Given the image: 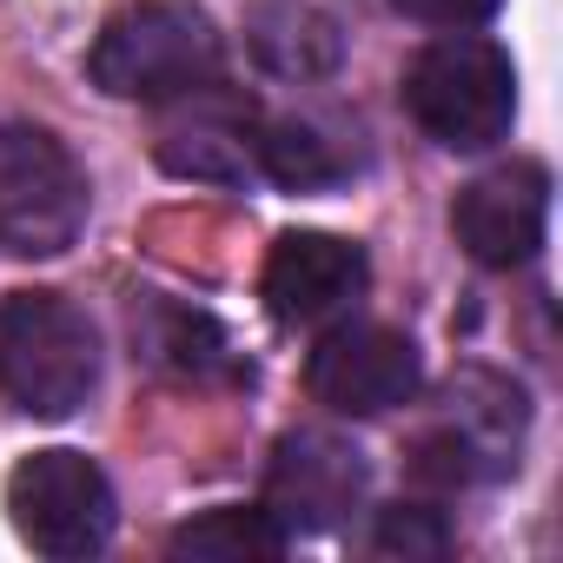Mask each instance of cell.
Instances as JSON below:
<instances>
[{"mask_svg":"<svg viewBox=\"0 0 563 563\" xmlns=\"http://www.w3.org/2000/svg\"><path fill=\"white\" fill-rule=\"evenodd\" d=\"M100 385V332L60 292L0 299V391L27 418H74Z\"/></svg>","mask_w":563,"mask_h":563,"instance_id":"6da1fadb","label":"cell"},{"mask_svg":"<svg viewBox=\"0 0 563 563\" xmlns=\"http://www.w3.org/2000/svg\"><path fill=\"white\" fill-rule=\"evenodd\" d=\"M87 74L113 100L166 107V100L219 80V34L192 0H133V8H120L100 27Z\"/></svg>","mask_w":563,"mask_h":563,"instance_id":"7a4b0ae2","label":"cell"},{"mask_svg":"<svg viewBox=\"0 0 563 563\" xmlns=\"http://www.w3.org/2000/svg\"><path fill=\"white\" fill-rule=\"evenodd\" d=\"M405 107L438 146L490 153L497 140H510V120H517V67L484 34L431 41L405 74Z\"/></svg>","mask_w":563,"mask_h":563,"instance_id":"3957f363","label":"cell"},{"mask_svg":"<svg viewBox=\"0 0 563 563\" xmlns=\"http://www.w3.org/2000/svg\"><path fill=\"white\" fill-rule=\"evenodd\" d=\"M87 232V173L80 159L27 120H0V252L60 258Z\"/></svg>","mask_w":563,"mask_h":563,"instance_id":"277c9868","label":"cell"},{"mask_svg":"<svg viewBox=\"0 0 563 563\" xmlns=\"http://www.w3.org/2000/svg\"><path fill=\"white\" fill-rule=\"evenodd\" d=\"M8 523L41 556H100L113 543L120 504L87 451H34L8 471Z\"/></svg>","mask_w":563,"mask_h":563,"instance_id":"5b68a950","label":"cell"},{"mask_svg":"<svg viewBox=\"0 0 563 563\" xmlns=\"http://www.w3.org/2000/svg\"><path fill=\"white\" fill-rule=\"evenodd\" d=\"M523 431H530V405L510 378L497 372H457L444 391V418L418 438L411 471L438 477V484H497L517 471L523 457Z\"/></svg>","mask_w":563,"mask_h":563,"instance_id":"8992f818","label":"cell"},{"mask_svg":"<svg viewBox=\"0 0 563 563\" xmlns=\"http://www.w3.org/2000/svg\"><path fill=\"white\" fill-rule=\"evenodd\" d=\"M418 345L391 325H332L306 358V391L339 418H378L418 398Z\"/></svg>","mask_w":563,"mask_h":563,"instance_id":"52a82bcc","label":"cell"},{"mask_svg":"<svg viewBox=\"0 0 563 563\" xmlns=\"http://www.w3.org/2000/svg\"><path fill=\"white\" fill-rule=\"evenodd\" d=\"M365 497V451L332 431H292L278 438L265 471V510L286 537L339 530Z\"/></svg>","mask_w":563,"mask_h":563,"instance_id":"ba28073f","label":"cell"},{"mask_svg":"<svg viewBox=\"0 0 563 563\" xmlns=\"http://www.w3.org/2000/svg\"><path fill=\"white\" fill-rule=\"evenodd\" d=\"M543 225H550V173L537 159H510V166L471 179L451 206L457 245L490 272L530 265L537 245H543Z\"/></svg>","mask_w":563,"mask_h":563,"instance_id":"9c48e42d","label":"cell"},{"mask_svg":"<svg viewBox=\"0 0 563 563\" xmlns=\"http://www.w3.org/2000/svg\"><path fill=\"white\" fill-rule=\"evenodd\" d=\"M365 252L339 232H286L265 258L258 299L278 325H332L358 292H365Z\"/></svg>","mask_w":563,"mask_h":563,"instance_id":"30bf717a","label":"cell"},{"mask_svg":"<svg viewBox=\"0 0 563 563\" xmlns=\"http://www.w3.org/2000/svg\"><path fill=\"white\" fill-rule=\"evenodd\" d=\"M173 120L159 126V166L179 173V179H245L252 173V107L225 100L212 80L166 100Z\"/></svg>","mask_w":563,"mask_h":563,"instance_id":"8fae6325","label":"cell"},{"mask_svg":"<svg viewBox=\"0 0 563 563\" xmlns=\"http://www.w3.org/2000/svg\"><path fill=\"white\" fill-rule=\"evenodd\" d=\"M245 47L272 80H325L345 60V34L312 0H252L245 8Z\"/></svg>","mask_w":563,"mask_h":563,"instance_id":"7c38bea8","label":"cell"},{"mask_svg":"<svg viewBox=\"0 0 563 563\" xmlns=\"http://www.w3.org/2000/svg\"><path fill=\"white\" fill-rule=\"evenodd\" d=\"M252 173H265L286 192H332V186H345L352 153L319 120L286 113V120H258L252 126Z\"/></svg>","mask_w":563,"mask_h":563,"instance_id":"4fadbf2b","label":"cell"},{"mask_svg":"<svg viewBox=\"0 0 563 563\" xmlns=\"http://www.w3.org/2000/svg\"><path fill=\"white\" fill-rule=\"evenodd\" d=\"M133 332H140V345H146V358H159V365H173V372H186V378H239V358H232L225 332H219L206 312H186V306L153 299V306L133 319Z\"/></svg>","mask_w":563,"mask_h":563,"instance_id":"5bb4252c","label":"cell"},{"mask_svg":"<svg viewBox=\"0 0 563 563\" xmlns=\"http://www.w3.org/2000/svg\"><path fill=\"white\" fill-rule=\"evenodd\" d=\"M292 537L272 523L265 504H225V510H206L192 523L173 530V556H199V563H245V556H278Z\"/></svg>","mask_w":563,"mask_h":563,"instance_id":"9a60e30c","label":"cell"},{"mask_svg":"<svg viewBox=\"0 0 563 563\" xmlns=\"http://www.w3.org/2000/svg\"><path fill=\"white\" fill-rule=\"evenodd\" d=\"M372 550L378 556H444L451 550V523H444V510H431V504H391V510H378V530H372Z\"/></svg>","mask_w":563,"mask_h":563,"instance_id":"2e32d148","label":"cell"},{"mask_svg":"<svg viewBox=\"0 0 563 563\" xmlns=\"http://www.w3.org/2000/svg\"><path fill=\"white\" fill-rule=\"evenodd\" d=\"M391 8L405 14V21H424V27H451V34H464V27H484L504 0H391Z\"/></svg>","mask_w":563,"mask_h":563,"instance_id":"e0dca14e","label":"cell"}]
</instances>
